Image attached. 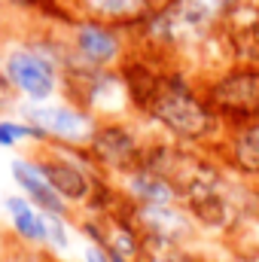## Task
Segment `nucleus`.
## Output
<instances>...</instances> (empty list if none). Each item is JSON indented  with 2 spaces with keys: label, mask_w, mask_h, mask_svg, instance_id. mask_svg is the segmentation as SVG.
<instances>
[{
  "label": "nucleus",
  "mask_w": 259,
  "mask_h": 262,
  "mask_svg": "<svg viewBox=\"0 0 259 262\" xmlns=\"http://www.w3.org/2000/svg\"><path fill=\"white\" fill-rule=\"evenodd\" d=\"M143 119L162 137H168L180 146L207 149V152H213L229 131L213 113V107L207 104V98L201 92V79L183 64L168 67L165 82Z\"/></svg>",
  "instance_id": "f257e3e1"
},
{
  "label": "nucleus",
  "mask_w": 259,
  "mask_h": 262,
  "mask_svg": "<svg viewBox=\"0 0 259 262\" xmlns=\"http://www.w3.org/2000/svg\"><path fill=\"white\" fill-rule=\"evenodd\" d=\"M156 134L159 131L140 116L101 119L85 143V152L104 177L119 180V177L131 174L134 168H140L143 152Z\"/></svg>",
  "instance_id": "f03ea898"
},
{
  "label": "nucleus",
  "mask_w": 259,
  "mask_h": 262,
  "mask_svg": "<svg viewBox=\"0 0 259 262\" xmlns=\"http://www.w3.org/2000/svg\"><path fill=\"white\" fill-rule=\"evenodd\" d=\"M31 159L37 162V168H40V174L46 177V183L64 198L76 213L89 207V201L95 198L98 186L107 180V177L95 168V162L89 159L85 146L43 143V146L31 149Z\"/></svg>",
  "instance_id": "7ed1b4c3"
},
{
  "label": "nucleus",
  "mask_w": 259,
  "mask_h": 262,
  "mask_svg": "<svg viewBox=\"0 0 259 262\" xmlns=\"http://www.w3.org/2000/svg\"><path fill=\"white\" fill-rule=\"evenodd\" d=\"M61 98L89 110L98 122L134 116L119 67L116 70H92V67L82 64H67L64 82H61Z\"/></svg>",
  "instance_id": "20e7f679"
},
{
  "label": "nucleus",
  "mask_w": 259,
  "mask_h": 262,
  "mask_svg": "<svg viewBox=\"0 0 259 262\" xmlns=\"http://www.w3.org/2000/svg\"><path fill=\"white\" fill-rule=\"evenodd\" d=\"M201 92L226 128L259 119V64H229L201 79Z\"/></svg>",
  "instance_id": "39448f33"
},
{
  "label": "nucleus",
  "mask_w": 259,
  "mask_h": 262,
  "mask_svg": "<svg viewBox=\"0 0 259 262\" xmlns=\"http://www.w3.org/2000/svg\"><path fill=\"white\" fill-rule=\"evenodd\" d=\"M61 34L67 40V64H82L92 70H116L134 49V37L128 31L85 15H76Z\"/></svg>",
  "instance_id": "423d86ee"
},
{
  "label": "nucleus",
  "mask_w": 259,
  "mask_h": 262,
  "mask_svg": "<svg viewBox=\"0 0 259 262\" xmlns=\"http://www.w3.org/2000/svg\"><path fill=\"white\" fill-rule=\"evenodd\" d=\"M18 113L43 134L46 143L58 146H85L98 125V119L89 110L67 98H55L46 104H18Z\"/></svg>",
  "instance_id": "0eeeda50"
},
{
  "label": "nucleus",
  "mask_w": 259,
  "mask_h": 262,
  "mask_svg": "<svg viewBox=\"0 0 259 262\" xmlns=\"http://www.w3.org/2000/svg\"><path fill=\"white\" fill-rule=\"evenodd\" d=\"M131 207V204H128ZM131 216L137 229L143 232L146 241H162V244H183V247H201V232L195 229L192 216L180 201L174 204H146V207H131Z\"/></svg>",
  "instance_id": "6e6552de"
},
{
  "label": "nucleus",
  "mask_w": 259,
  "mask_h": 262,
  "mask_svg": "<svg viewBox=\"0 0 259 262\" xmlns=\"http://www.w3.org/2000/svg\"><path fill=\"white\" fill-rule=\"evenodd\" d=\"M9 177H12L15 189L28 198L37 210H43L46 216L76 220V210L46 183V177L40 174V168H37V162L31 159V152H18V156L9 159Z\"/></svg>",
  "instance_id": "1a4fd4ad"
},
{
  "label": "nucleus",
  "mask_w": 259,
  "mask_h": 262,
  "mask_svg": "<svg viewBox=\"0 0 259 262\" xmlns=\"http://www.w3.org/2000/svg\"><path fill=\"white\" fill-rule=\"evenodd\" d=\"M213 156L232 174L259 186V119L229 128L226 137L220 140V146L213 149Z\"/></svg>",
  "instance_id": "9d476101"
},
{
  "label": "nucleus",
  "mask_w": 259,
  "mask_h": 262,
  "mask_svg": "<svg viewBox=\"0 0 259 262\" xmlns=\"http://www.w3.org/2000/svg\"><path fill=\"white\" fill-rule=\"evenodd\" d=\"M0 207H3L6 229L15 238V244L34 247V250H49V216L43 210H37L18 189L3 195Z\"/></svg>",
  "instance_id": "9b49d317"
},
{
  "label": "nucleus",
  "mask_w": 259,
  "mask_h": 262,
  "mask_svg": "<svg viewBox=\"0 0 259 262\" xmlns=\"http://www.w3.org/2000/svg\"><path fill=\"white\" fill-rule=\"evenodd\" d=\"M220 34L229 43L235 64H259V3L238 0V6L226 15Z\"/></svg>",
  "instance_id": "f8f14e48"
},
{
  "label": "nucleus",
  "mask_w": 259,
  "mask_h": 262,
  "mask_svg": "<svg viewBox=\"0 0 259 262\" xmlns=\"http://www.w3.org/2000/svg\"><path fill=\"white\" fill-rule=\"evenodd\" d=\"M76 15L107 21L113 28H122L134 34L159 6V0H70Z\"/></svg>",
  "instance_id": "ddd939ff"
},
{
  "label": "nucleus",
  "mask_w": 259,
  "mask_h": 262,
  "mask_svg": "<svg viewBox=\"0 0 259 262\" xmlns=\"http://www.w3.org/2000/svg\"><path fill=\"white\" fill-rule=\"evenodd\" d=\"M113 183L119 186L122 198L128 201L131 207H146V204H174V201H180L177 189H174V183H171V180H165L162 174H156V171H153V168H146V165L134 168L131 174L119 177V180H113Z\"/></svg>",
  "instance_id": "4468645a"
},
{
  "label": "nucleus",
  "mask_w": 259,
  "mask_h": 262,
  "mask_svg": "<svg viewBox=\"0 0 259 262\" xmlns=\"http://www.w3.org/2000/svg\"><path fill=\"white\" fill-rule=\"evenodd\" d=\"M46 140H43V134L34 128L18 110L15 113H9V116H0V149H6V152H21V149H37V146H43Z\"/></svg>",
  "instance_id": "2eb2a0df"
},
{
  "label": "nucleus",
  "mask_w": 259,
  "mask_h": 262,
  "mask_svg": "<svg viewBox=\"0 0 259 262\" xmlns=\"http://www.w3.org/2000/svg\"><path fill=\"white\" fill-rule=\"evenodd\" d=\"M140 262H210V256H207L201 247L146 241V250H143V259Z\"/></svg>",
  "instance_id": "dca6fc26"
},
{
  "label": "nucleus",
  "mask_w": 259,
  "mask_h": 262,
  "mask_svg": "<svg viewBox=\"0 0 259 262\" xmlns=\"http://www.w3.org/2000/svg\"><path fill=\"white\" fill-rule=\"evenodd\" d=\"M73 220H61V216H49V253L52 256H67L73 250Z\"/></svg>",
  "instance_id": "f3484780"
},
{
  "label": "nucleus",
  "mask_w": 259,
  "mask_h": 262,
  "mask_svg": "<svg viewBox=\"0 0 259 262\" xmlns=\"http://www.w3.org/2000/svg\"><path fill=\"white\" fill-rule=\"evenodd\" d=\"M79 262H113L110 253L98 244H89V241H79Z\"/></svg>",
  "instance_id": "a211bd4d"
},
{
  "label": "nucleus",
  "mask_w": 259,
  "mask_h": 262,
  "mask_svg": "<svg viewBox=\"0 0 259 262\" xmlns=\"http://www.w3.org/2000/svg\"><path fill=\"white\" fill-rule=\"evenodd\" d=\"M12 247H15V238L9 235V229H3V226H0V262H9Z\"/></svg>",
  "instance_id": "6ab92c4d"
},
{
  "label": "nucleus",
  "mask_w": 259,
  "mask_h": 262,
  "mask_svg": "<svg viewBox=\"0 0 259 262\" xmlns=\"http://www.w3.org/2000/svg\"><path fill=\"white\" fill-rule=\"evenodd\" d=\"M3 46H6V34H3V25H0V73H3Z\"/></svg>",
  "instance_id": "aec40b11"
},
{
  "label": "nucleus",
  "mask_w": 259,
  "mask_h": 262,
  "mask_svg": "<svg viewBox=\"0 0 259 262\" xmlns=\"http://www.w3.org/2000/svg\"><path fill=\"white\" fill-rule=\"evenodd\" d=\"M6 9H9V0H0V15H3Z\"/></svg>",
  "instance_id": "412c9836"
},
{
  "label": "nucleus",
  "mask_w": 259,
  "mask_h": 262,
  "mask_svg": "<svg viewBox=\"0 0 259 262\" xmlns=\"http://www.w3.org/2000/svg\"><path fill=\"white\" fill-rule=\"evenodd\" d=\"M49 262H67V259H64V256H52Z\"/></svg>",
  "instance_id": "4be33fe9"
},
{
  "label": "nucleus",
  "mask_w": 259,
  "mask_h": 262,
  "mask_svg": "<svg viewBox=\"0 0 259 262\" xmlns=\"http://www.w3.org/2000/svg\"><path fill=\"white\" fill-rule=\"evenodd\" d=\"M256 213H259V186H256Z\"/></svg>",
  "instance_id": "5701e85b"
},
{
  "label": "nucleus",
  "mask_w": 259,
  "mask_h": 262,
  "mask_svg": "<svg viewBox=\"0 0 259 262\" xmlns=\"http://www.w3.org/2000/svg\"><path fill=\"white\" fill-rule=\"evenodd\" d=\"M256 3H259V0H256Z\"/></svg>",
  "instance_id": "b1692460"
}]
</instances>
